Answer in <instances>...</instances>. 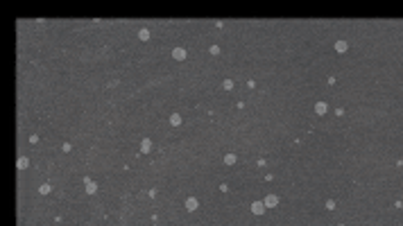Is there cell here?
I'll list each match as a JSON object with an SVG mask.
<instances>
[{
	"mask_svg": "<svg viewBox=\"0 0 403 226\" xmlns=\"http://www.w3.org/2000/svg\"><path fill=\"white\" fill-rule=\"evenodd\" d=\"M197 206H199V201L195 199V197H188V199H186V210H188V213L197 210Z\"/></svg>",
	"mask_w": 403,
	"mask_h": 226,
	"instance_id": "6da1fadb",
	"label": "cell"
},
{
	"mask_svg": "<svg viewBox=\"0 0 403 226\" xmlns=\"http://www.w3.org/2000/svg\"><path fill=\"white\" fill-rule=\"evenodd\" d=\"M251 213H254V215H263V213H265V204L254 201V204H251Z\"/></svg>",
	"mask_w": 403,
	"mask_h": 226,
	"instance_id": "7a4b0ae2",
	"label": "cell"
},
{
	"mask_svg": "<svg viewBox=\"0 0 403 226\" xmlns=\"http://www.w3.org/2000/svg\"><path fill=\"white\" fill-rule=\"evenodd\" d=\"M172 56L177 59V61H184V59H186V50H184V48H174V50H172Z\"/></svg>",
	"mask_w": 403,
	"mask_h": 226,
	"instance_id": "3957f363",
	"label": "cell"
},
{
	"mask_svg": "<svg viewBox=\"0 0 403 226\" xmlns=\"http://www.w3.org/2000/svg\"><path fill=\"white\" fill-rule=\"evenodd\" d=\"M84 181H86V192H88V195H95V192H97V185L93 183L91 179H84Z\"/></svg>",
	"mask_w": 403,
	"mask_h": 226,
	"instance_id": "277c9868",
	"label": "cell"
},
{
	"mask_svg": "<svg viewBox=\"0 0 403 226\" xmlns=\"http://www.w3.org/2000/svg\"><path fill=\"white\" fill-rule=\"evenodd\" d=\"M276 204H279V197H276V195H270V197L265 199V206H267V208H274Z\"/></svg>",
	"mask_w": 403,
	"mask_h": 226,
	"instance_id": "5b68a950",
	"label": "cell"
},
{
	"mask_svg": "<svg viewBox=\"0 0 403 226\" xmlns=\"http://www.w3.org/2000/svg\"><path fill=\"white\" fill-rule=\"evenodd\" d=\"M315 113H317V115H324V113H326V104H324V102H317V104H315Z\"/></svg>",
	"mask_w": 403,
	"mask_h": 226,
	"instance_id": "8992f818",
	"label": "cell"
},
{
	"mask_svg": "<svg viewBox=\"0 0 403 226\" xmlns=\"http://www.w3.org/2000/svg\"><path fill=\"white\" fill-rule=\"evenodd\" d=\"M150 149H152V143H150V138H145L143 143H141V152H143V154H147Z\"/></svg>",
	"mask_w": 403,
	"mask_h": 226,
	"instance_id": "52a82bcc",
	"label": "cell"
},
{
	"mask_svg": "<svg viewBox=\"0 0 403 226\" xmlns=\"http://www.w3.org/2000/svg\"><path fill=\"white\" fill-rule=\"evenodd\" d=\"M138 39H141V41H147V39H150V30H147V27H143V30L138 32Z\"/></svg>",
	"mask_w": 403,
	"mask_h": 226,
	"instance_id": "ba28073f",
	"label": "cell"
},
{
	"mask_svg": "<svg viewBox=\"0 0 403 226\" xmlns=\"http://www.w3.org/2000/svg\"><path fill=\"white\" fill-rule=\"evenodd\" d=\"M170 124L179 127V124H181V115H177V113H174V115H170Z\"/></svg>",
	"mask_w": 403,
	"mask_h": 226,
	"instance_id": "9c48e42d",
	"label": "cell"
},
{
	"mask_svg": "<svg viewBox=\"0 0 403 226\" xmlns=\"http://www.w3.org/2000/svg\"><path fill=\"white\" fill-rule=\"evenodd\" d=\"M335 50H337V52H344V50H347V41H337V43H335Z\"/></svg>",
	"mask_w": 403,
	"mask_h": 226,
	"instance_id": "30bf717a",
	"label": "cell"
},
{
	"mask_svg": "<svg viewBox=\"0 0 403 226\" xmlns=\"http://www.w3.org/2000/svg\"><path fill=\"white\" fill-rule=\"evenodd\" d=\"M224 163H227V165H233V163H236V154H227V156H224Z\"/></svg>",
	"mask_w": 403,
	"mask_h": 226,
	"instance_id": "8fae6325",
	"label": "cell"
},
{
	"mask_svg": "<svg viewBox=\"0 0 403 226\" xmlns=\"http://www.w3.org/2000/svg\"><path fill=\"white\" fill-rule=\"evenodd\" d=\"M222 86H224V91H231V88H233V82H231V79H224Z\"/></svg>",
	"mask_w": 403,
	"mask_h": 226,
	"instance_id": "7c38bea8",
	"label": "cell"
},
{
	"mask_svg": "<svg viewBox=\"0 0 403 226\" xmlns=\"http://www.w3.org/2000/svg\"><path fill=\"white\" fill-rule=\"evenodd\" d=\"M16 165H18V170H25V167H27V158H18V163H16Z\"/></svg>",
	"mask_w": 403,
	"mask_h": 226,
	"instance_id": "4fadbf2b",
	"label": "cell"
},
{
	"mask_svg": "<svg viewBox=\"0 0 403 226\" xmlns=\"http://www.w3.org/2000/svg\"><path fill=\"white\" fill-rule=\"evenodd\" d=\"M39 192H41V195H48V192H50V185H41V188H39Z\"/></svg>",
	"mask_w": 403,
	"mask_h": 226,
	"instance_id": "5bb4252c",
	"label": "cell"
},
{
	"mask_svg": "<svg viewBox=\"0 0 403 226\" xmlns=\"http://www.w3.org/2000/svg\"><path fill=\"white\" fill-rule=\"evenodd\" d=\"M326 208H328V210H333V208H335V201L328 199V201H326Z\"/></svg>",
	"mask_w": 403,
	"mask_h": 226,
	"instance_id": "9a60e30c",
	"label": "cell"
},
{
	"mask_svg": "<svg viewBox=\"0 0 403 226\" xmlns=\"http://www.w3.org/2000/svg\"><path fill=\"white\" fill-rule=\"evenodd\" d=\"M211 54H220V48H218V45H211Z\"/></svg>",
	"mask_w": 403,
	"mask_h": 226,
	"instance_id": "2e32d148",
	"label": "cell"
},
{
	"mask_svg": "<svg viewBox=\"0 0 403 226\" xmlns=\"http://www.w3.org/2000/svg\"><path fill=\"white\" fill-rule=\"evenodd\" d=\"M340 226H342V224H340Z\"/></svg>",
	"mask_w": 403,
	"mask_h": 226,
	"instance_id": "e0dca14e",
	"label": "cell"
}]
</instances>
